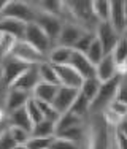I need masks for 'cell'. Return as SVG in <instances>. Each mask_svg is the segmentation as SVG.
Instances as JSON below:
<instances>
[{
    "label": "cell",
    "mask_w": 127,
    "mask_h": 149,
    "mask_svg": "<svg viewBox=\"0 0 127 149\" xmlns=\"http://www.w3.org/2000/svg\"><path fill=\"white\" fill-rule=\"evenodd\" d=\"M118 130L105 120L103 114L89 113L84 119V138L80 149H118Z\"/></svg>",
    "instance_id": "1"
},
{
    "label": "cell",
    "mask_w": 127,
    "mask_h": 149,
    "mask_svg": "<svg viewBox=\"0 0 127 149\" xmlns=\"http://www.w3.org/2000/svg\"><path fill=\"white\" fill-rule=\"evenodd\" d=\"M2 17L16 19L24 24H30L37 17V10L32 6L30 2L24 0H5V5L2 10Z\"/></svg>",
    "instance_id": "2"
},
{
    "label": "cell",
    "mask_w": 127,
    "mask_h": 149,
    "mask_svg": "<svg viewBox=\"0 0 127 149\" xmlns=\"http://www.w3.org/2000/svg\"><path fill=\"white\" fill-rule=\"evenodd\" d=\"M122 78L118 76L114 79L108 81V83H102L100 84V89H98L95 98L91 103V113H95V114H102L105 109L110 106V103L116 98V91H118L119 86V81Z\"/></svg>",
    "instance_id": "3"
},
{
    "label": "cell",
    "mask_w": 127,
    "mask_h": 149,
    "mask_svg": "<svg viewBox=\"0 0 127 149\" xmlns=\"http://www.w3.org/2000/svg\"><path fill=\"white\" fill-rule=\"evenodd\" d=\"M29 67H32V65H27V63L21 62V60H17L16 57H13V56H6V57H3L0 60V79L5 84L6 89H8Z\"/></svg>",
    "instance_id": "4"
},
{
    "label": "cell",
    "mask_w": 127,
    "mask_h": 149,
    "mask_svg": "<svg viewBox=\"0 0 127 149\" xmlns=\"http://www.w3.org/2000/svg\"><path fill=\"white\" fill-rule=\"evenodd\" d=\"M24 41H27L30 46H33L38 52H41L43 56H48L49 51L54 48L52 40L45 33L35 22H30L26 26V33H24Z\"/></svg>",
    "instance_id": "5"
},
{
    "label": "cell",
    "mask_w": 127,
    "mask_h": 149,
    "mask_svg": "<svg viewBox=\"0 0 127 149\" xmlns=\"http://www.w3.org/2000/svg\"><path fill=\"white\" fill-rule=\"evenodd\" d=\"M13 57H16L17 60L27 63V65H38L43 60H46V56H43L41 52H38L33 46H30L27 41L24 40H17L15 48H13L11 54Z\"/></svg>",
    "instance_id": "6"
},
{
    "label": "cell",
    "mask_w": 127,
    "mask_h": 149,
    "mask_svg": "<svg viewBox=\"0 0 127 149\" xmlns=\"http://www.w3.org/2000/svg\"><path fill=\"white\" fill-rule=\"evenodd\" d=\"M94 33H95L97 41L102 45V48H103L105 54H111V51L114 49L116 43H118L119 38H121V33L113 29L110 22H98L97 27H95V30H94Z\"/></svg>",
    "instance_id": "7"
},
{
    "label": "cell",
    "mask_w": 127,
    "mask_h": 149,
    "mask_svg": "<svg viewBox=\"0 0 127 149\" xmlns=\"http://www.w3.org/2000/svg\"><path fill=\"white\" fill-rule=\"evenodd\" d=\"M33 22L37 24V26L52 40V43L56 45V40H57L59 33H61V30H62V26H63V19H62V17L37 11V17H35Z\"/></svg>",
    "instance_id": "8"
},
{
    "label": "cell",
    "mask_w": 127,
    "mask_h": 149,
    "mask_svg": "<svg viewBox=\"0 0 127 149\" xmlns=\"http://www.w3.org/2000/svg\"><path fill=\"white\" fill-rule=\"evenodd\" d=\"M84 32H87V30H84L83 27H80L78 24H75V22H63L62 30H61V33H59L57 40H56V45L73 49V46H75L76 41L83 37Z\"/></svg>",
    "instance_id": "9"
},
{
    "label": "cell",
    "mask_w": 127,
    "mask_h": 149,
    "mask_svg": "<svg viewBox=\"0 0 127 149\" xmlns=\"http://www.w3.org/2000/svg\"><path fill=\"white\" fill-rule=\"evenodd\" d=\"M78 94H80V91H76V89L59 86L57 94H56V97H54V100H52L51 105L56 108V111H57L59 114H63V113L70 111L73 102L76 100V97H78Z\"/></svg>",
    "instance_id": "10"
},
{
    "label": "cell",
    "mask_w": 127,
    "mask_h": 149,
    "mask_svg": "<svg viewBox=\"0 0 127 149\" xmlns=\"http://www.w3.org/2000/svg\"><path fill=\"white\" fill-rule=\"evenodd\" d=\"M56 73H57V79H59V86L63 87H70V89H76L80 91L81 84H83V78L78 74L73 67L67 65H61V67H54Z\"/></svg>",
    "instance_id": "11"
},
{
    "label": "cell",
    "mask_w": 127,
    "mask_h": 149,
    "mask_svg": "<svg viewBox=\"0 0 127 149\" xmlns=\"http://www.w3.org/2000/svg\"><path fill=\"white\" fill-rule=\"evenodd\" d=\"M32 98V95L29 92H24V91H19V89H6V95H5V102H3V108H5L6 114L8 113H13L19 108H24Z\"/></svg>",
    "instance_id": "12"
},
{
    "label": "cell",
    "mask_w": 127,
    "mask_h": 149,
    "mask_svg": "<svg viewBox=\"0 0 127 149\" xmlns=\"http://www.w3.org/2000/svg\"><path fill=\"white\" fill-rule=\"evenodd\" d=\"M40 84V76H38V70H37V65H32L26 70L19 78L11 84L10 87L13 89H19V91H24V92H29L32 95V91ZM8 87V89H10Z\"/></svg>",
    "instance_id": "13"
},
{
    "label": "cell",
    "mask_w": 127,
    "mask_h": 149,
    "mask_svg": "<svg viewBox=\"0 0 127 149\" xmlns=\"http://www.w3.org/2000/svg\"><path fill=\"white\" fill-rule=\"evenodd\" d=\"M95 78L100 83H108V81L118 78V65L111 54H107L95 65Z\"/></svg>",
    "instance_id": "14"
},
{
    "label": "cell",
    "mask_w": 127,
    "mask_h": 149,
    "mask_svg": "<svg viewBox=\"0 0 127 149\" xmlns=\"http://www.w3.org/2000/svg\"><path fill=\"white\" fill-rule=\"evenodd\" d=\"M68 65L73 67L83 79H89V78L95 76V67L91 63V60L84 54H81V52H76V51L72 52V57H70Z\"/></svg>",
    "instance_id": "15"
},
{
    "label": "cell",
    "mask_w": 127,
    "mask_h": 149,
    "mask_svg": "<svg viewBox=\"0 0 127 149\" xmlns=\"http://www.w3.org/2000/svg\"><path fill=\"white\" fill-rule=\"evenodd\" d=\"M108 22L114 30L119 33L126 27V19H124V0H111L110 2V19Z\"/></svg>",
    "instance_id": "16"
},
{
    "label": "cell",
    "mask_w": 127,
    "mask_h": 149,
    "mask_svg": "<svg viewBox=\"0 0 127 149\" xmlns=\"http://www.w3.org/2000/svg\"><path fill=\"white\" fill-rule=\"evenodd\" d=\"M26 26L27 24L16 21V19H8V17H2L0 19V32L3 35H10V37L16 38V40H24Z\"/></svg>",
    "instance_id": "17"
},
{
    "label": "cell",
    "mask_w": 127,
    "mask_h": 149,
    "mask_svg": "<svg viewBox=\"0 0 127 149\" xmlns=\"http://www.w3.org/2000/svg\"><path fill=\"white\" fill-rule=\"evenodd\" d=\"M6 124H8V127H19V129H24L27 132H32V127H33V124H32L29 114L26 111V106L16 109L13 113H8L6 114Z\"/></svg>",
    "instance_id": "18"
},
{
    "label": "cell",
    "mask_w": 127,
    "mask_h": 149,
    "mask_svg": "<svg viewBox=\"0 0 127 149\" xmlns=\"http://www.w3.org/2000/svg\"><path fill=\"white\" fill-rule=\"evenodd\" d=\"M37 11L46 13V15L59 16L63 19V2L62 0H37V2H30Z\"/></svg>",
    "instance_id": "19"
},
{
    "label": "cell",
    "mask_w": 127,
    "mask_h": 149,
    "mask_svg": "<svg viewBox=\"0 0 127 149\" xmlns=\"http://www.w3.org/2000/svg\"><path fill=\"white\" fill-rule=\"evenodd\" d=\"M72 48H65V46H57L56 45L54 48L49 51V54L46 56V60L51 65L54 67H61V65H67L70 62V57H72Z\"/></svg>",
    "instance_id": "20"
},
{
    "label": "cell",
    "mask_w": 127,
    "mask_h": 149,
    "mask_svg": "<svg viewBox=\"0 0 127 149\" xmlns=\"http://www.w3.org/2000/svg\"><path fill=\"white\" fill-rule=\"evenodd\" d=\"M59 86L54 84H46V83H40L33 91H32V98L37 102H45V103H52L56 94H57Z\"/></svg>",
    "instance_id": "21"
},
{
    "label": "cell",
    "mask_w": 127,
    "mask_h": 149,
    "mask_svg": "<svg viewBox=\"0 0 127 149\" xmlns=\"http://www.w3.org/2000/svg\"><path fill=\"white\" fill-rule=\"evenodd\" d=\"M83 124H84V119H81L78 116H75L73 113L67 111L59 116V119L56 120V135L65 132L68 129H73V127H80Z\"/></svg>",
    "instance_id": "22"
},
{
    "label": "cell",
    "mask_w": 127,
    "mask_h": 149,
    "mask_svg": "<svg viewBox=\"0 0 127 149\" xmlns=\"http://www.w3.org/2000/svg\"><path fill=\"white\" fill-rule=\"evenodd\" d=\"M37 70H38V76H40V83L59 86V79H57L56 68H54V65H51V63L48 62V60H43L41 63H38Z\"/></svg>",
    "instance_id": "23"
},
{
    "label": "cell",
    "mask_w": 127,
    "mask_h": 149,
    "mask_svg": "<svg viewBox=\"0 0 127 149\" xmlns=\"http://www.w3.org/2000/svg\"><path fill=\"white\" fill-rule=\"evenodd\" d=\"M100 84L102 83L95 76L89 78V79H83V84H81V87H80V94L83 95L89 103H92V100L95 98L98 89H100Z\"/></svg>",
    "instance_id": "24"
},
{
    "label": "cell",
    "mask_w": 127,
    "mask_h": 149,
    "mask_svg": "<svg viewBox=\"0 0 127 149\" xmlns=\"http://www.w3.org/2000/svg\"><path fill=\"white\" fill-rule=\"evenodd\" d=\"M30 136H41V138H52L56 136V124L51 120H41L32 127Z\"/></svg>",
    "instance_id": "25"
},
{
    "label": "cell",
    "mask_w": 127,
    "mask_h": 149,
    "mask_svg": "<svg viewBox=\"0 0 127 149\" xmlns=\"http://www.w3.org/2000/svg\"><path fill=\"white\" fill-rule=\"evenodd\" d=\"M92 13L97 22H108V19H110V0H92Z\"/></svg>",
    "instance_id": "26"
},
{
    "label": "cell",
    "mask_w": 127,
    "mask_h": 149,
    "mask_svg": "<svg viewBox=\"0 0 127 149\" xmlns=\"http://www.w3.org/2000/svg\"><path fill=\"white\" fill-rule=\"evenodd\" d=\"M70 113H73L75 116H78V118H81V119H86L87 116H89V113H91V103L81 94H78L76 100L73 102L72 108H70Z\"/></svg>",
    "instance_id": "27"
},
{
    "label": "cell",
    "mask_w": 127,
    "mask_h": 149,
    "mask_svg": "<svg viewBox=\"0 0 127 149\" xmlns=\"http://www.w3.org/2000/svg\"><path fill=\"white\" fill-rule=\"evenodd\" d=\"M59 138H63L67 141H72V143H76V144H81L83 143V138H84V124L80 127H73V129H68L65 132L56 135Z\"/></svg>",
    "instance_id": "28"
},
{
    "label": "cell",
    "mask_w": 127,
    "mask_h": 149,
    "mask_svg": "<svg viewBox=\"0 0 127 149\" xmlns=\"http://www.w3.org/2000/svg\"><path fill=\"white\" fill-rule=\"evenodd\" d=\"M84 56H86V57L91 60V63H92V65L95 67V65H97V63L100 62V60L103 59L107 54L103 52V48H102V45L98 43V41H97V38H95V40L92 41V43H91L89 49L86 51V54H84Z\"/></svg>",
    "instance_id": "29"
},
{
    "label": "cell",
    "mask_w": 127,
    "mask_h": 149,
    "mask_svg": "<svg viewBox=\"0 0 127 149\" xmlns=\"http://www.w3.org/2000/svg\"><path fill=\"white\" fill-rule=\"evenodd\" d=\"M111 56H113V59H114L116 65H119V63H122L124 60H127V41L124 38H119V41L116 43L114 49L111 51Z\"/></svg>",
    "instance_id": "30"
},
{
    "label": "cell",
    "mask_w": 127,
    "mask_h": 149,
    "mask_svg": "<svg viewBox=\"0 0 127 149\" xmlns=\"http://www.w3.org/2000/svg\"><path fill=\"white\" fill-rule=\"evenodd\" d=\"M95 40V33L94 32H84L83 37L80 38L78 41H76V45L73 46V51L76 52H81V54H86V51L89 49L91 43Z\"/></svg>",
    "instance_id": "31"
},
{
    "label": "cell",
    "mask_w": 127,
    "mask_h": 149,
    "mask_svg": "<svg viewBox=\"0 0 127 149\" xmlns=\"http://www.w3.org/2000/svg\"><path fill=\"white\" fill-rule=\"evenodd\" d=\"M37 102V100H35ZM37 105H38V108H40V111H41V114H43V119L45 120H51V122H54L56 124V120L59 119V113L56 111V108L52 106L51 103H45V102H37Z\"/></svg>",
    "instance_id": "32"
},
{
    "label": "cell",
    "mask_w": 127,
    "mask_h": 149,
    "mask_svg": "<svg viewBox=\"0 0 127 149\" xmlns=\"http://www.w3.org/2000/svg\"><path fill=\"white\" fill-rule=\"evenodd\" d=\"M26 111H27V114H29V118L32 120V124H38V122H41V120H45L43 119V114H41V111H40V108H38V105H37V102L33 100V98H30L29 102H27V105H26Z\"/></svg>",
    "instance_id": "33"
},
{
    "label": "cell",
    "mask_w": 127,
    "mask_h": 149,
    "mask_svg": "<svg viewBox=\"0 0 127 149\" xmlns=\"http://www.w3.org/2000/svg\"><path fill=\"white\" fill-rule=\"evenodd\" d=\"M52 138L30 136L26 143V148L27 149H49V146H51V143H52Z\"/></svg>",
    "instance_id": "34"
},
{
    "label": "cell",
    "mask_w": 127,
    "mask_h": 149,
    "mask_svg": "<svg viewBox=\"0 0 127 149\" xmlns=\"http://www.w3.org/2000/svg\"><path fill=\"white\" fill-rule=\"evenodd\" d=\"M8 132L16 144H26L27 140L30 138V132H27L24 129H19V127H8Z\"/></svg>",
    "instance_id": "35"
},
{
    "label": "cell",
    "mask_w": 127,
    "mask_h": 149,
    "mask_svg": "<svg viewBox=\"0 0 127 149\" xmlns=\"http://www.w3.org/2000/svg\"><path fill=\"white\" fill-rule=\"evenodd\" d=\"M49 149H80V144L72 143V141H67V140L59 138V136H54Z\"/></svg>",
    "instance_id": "36"
},
{
    "label": "cell",
    "mask_w": 127,
    "mask_h": 149,
    "mask_svg": "<svg viewBox=\"0 0 127 149\" xmlns=\"http://www.w3.org/2000/svg\"><path fill=\"white\" fill-rule=\"evenodd\" d=\"M107 109H108V111H111L113 114H116L119 119L127 118V105L121 103V102H118V100H113Z\"/></svg>",
    "instance_id": "37"
},
{
    "label": "cell",
    "mask_w": 127,
    "mask_h": 149,
    "mask_svg": "<svg viewBox=\"0 0 127 149\" xmlns=\"http://www.w3.org/2000/svg\"><path fill=\"white\" fill-rule=\"evenodd\" d=\"M114 100L127 105V78H122V79L119 81V86H118V91H116V98Z\"/></svg>",
    "instance_id": "38"
},
{
    "label": "cell",
    "mask_w": 127,
    "mask_h": 149,
    "mask_svg": "<svg viewBox=\"0 0 127 149\" xmlns=\"http://www.w3.org/2000/svg\"><path fill=\"white\" fill-rule=\"evenodd\" d=\"M16 146L15 140L11 138V135H10L8 129L5 130V132L2 133V136H0V149H13Z\"/></svg>",
    "instance_id": "39"
},
{
    "label": "cell",
    "mask_w": 127,
    "mask_h": 149,
    "mask_svg": "<svg viewBox=\"0 0 127 149\" xmlns=\"http://www.w3.org/2000/svg\"><path fill=\"white\" fill-rule=\"evenodd\" d=\"M116 130H118L119 135H122V136L127 138V118H124L121 120V122L118 124V127H116Z\"/></svg>",
    "instance_id": "40"
},
{
    "label": "cell",
    "mask_w": 127,
    "mask_h": 149,
    "mask_svg": "<svg viewBox=\"0 0 127 149\" xmlns=\"http://www.w3.org/2000/svg\"><path fill=\"white\" fill-rule=\"evenodd\" d=\"M118 76L127 78V60H124L122 63H119V65H118Z\"/></svg>",
    "instance_id": "41"
},
{
    "label": "cell",
    "mask_w": 127,
    "mask_h": 149,
    "mask_svg": "<svg viewBox=\"0 0 127 149\" xmlns=\"http://www.w3.org/2000/svg\"><path fill=\"white\" fill-rule=\"evenodd\" d=\"M116 143H118V149H127V138L118 133L116 136Z\"/></svg>",
    "instance_id": "42"
},
{
    "label": "cell",
    "mask_w": 127,
    "mask_h": 149,
    "mask_svg": "<svg viewBox=\"0 0 127 149\" xmlns=\"http://www.w3.org/2000/svg\"><path fill=\"white\" fill-rule=\"evenodd\" d=\"M2 122H6V111L3 106H0V124Z\"/></svg>",
    "instance_id": "43"
},
{
    "label": "cell",
    "mask_w": 127,
    "mask_h": 149,
    "mask_svg": "<svg viewBox=\"0 0 127 149\" xmlns=\"http://www.w3.org/2000/svg\"><path fill=\"white\" fill-rule=\"evenodd\" d=\"M6 129H8V124H6V122H2V124H0V136H2V133L5 132Z\"/></svg>",
    "instance_id": "44"
},
{
    "label": "cell",
    "mask_w": 127,
    "mask_h": 149,
    "mask_svg": "<svg viewBox=\"0 0 127 149\" xmlns=\"http://www.w3.org/2000/svg\"><path fill=\"white\" fill-rule=\"evenodd\" d=\"M121 38H124V40L127 41V26L122 29V32H121Z\"/></svg>",
    "instance_id": "45"
},
{
    "label": "cell",
    "mask_w": 127,
    "mask_h": 149,
    "mask_svg": "<svg viewBox=\"0 0 127 149\" xmlns=\"http://www.w3.org/2000/svg\"><path fill=\"white\" fill-rule=\"evenodd\" d=\"M124 19H126V26H127V0H124Z\"/></svg>",
    "instance_id": "46"
},
{
    "label": "cell",
    "mask_w": 127,
    "mask_h": 149,
    "mask_svg": "<svg viewBox=\"0 0 127 149\" xmlns=\"http://www.w3.org/2000/svg\"><path fill=\"white\" fill-rule=\"evenodd\" d=\"M13 149H27V148H26V144H16Z\"/></svg>",
    "instance_id": "47"
},
{
    "label": "cell",
    "mask_w": 127,
    "mask_h": 149,
    "mask_svg": "<svg viewBox=\"0 0 127 149\" xmlns=\"http://www.w3.org/2000/svg\"><path fill=\"white\" fill-rule=\"evenodd\" d=\"M2 38H3V33L0 32V45H2Z\"/></svg>",
    "instance_id": "48"
}]
</instances>
